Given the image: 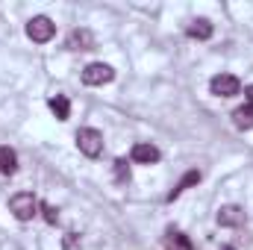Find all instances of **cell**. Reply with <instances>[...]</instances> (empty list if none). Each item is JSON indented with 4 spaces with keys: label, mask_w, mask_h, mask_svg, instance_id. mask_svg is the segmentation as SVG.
<instances>
[{
    "label": "cell",
    "mask_w": 253,
    "mask_h": 250,
    "mask_svg": "<svg viewBox=\"0 0 253 250\" xmlns=\"http://www.w3.org/2000/svg\"><path fill=\"white\" fill-rule=\"evenodd\" d=\"M39 209H42V203L36 200L33 191H18V194H12V200H9V212H12L18 221H33V218L39 215Z\"/></svg>",
    "instance_id": "obj_1"
},
{
    "label": "cell",
    "mask_w": 253,
    "mask_h": 250,
    "mask_svg": "<svg viewBox=\"0 0 253 250\" xmlns=\"http://www.w3.org/2000/svg\"><path fill=\"white\" fill-rule=\"evenodd\" d=\"M77 147H80L83 156L97 159V156L103 153V132L94 129V126H83V129H77Z\"/></svg>",
    "instance_id": "obj_2"
},
{
    "label": "cell",
    "mask_w": 253,
    "mask_h": 250,
    "mask_svg": "<svg viewBox=\"0 0 253 250\" xmlns=\"http://www.w3.org/2000/svg\"><path fill=\"white\" fill-rule=\"evenodd\" d=\"M53 36H56V24H53L47 15H36V18L27 21V39L44 44V42H50Z\"/></svg>",
    "instance_id": "obj_3"
},
{
    "label": "cell",
    "mask_w": 253,
    "mask_h": 250,
    "mask_svg": "<svg viewBox=\"0 0 253 250\" xmlns=\"http://www.w3.org/2000/svg\"><path fill=\"white\" fill-rule=\"evenodd\" d=\"M115 80V68L106 62H91L83 68V83L85 85H106Z\"/></svg>",
    "instance_id": "obj_4"
},
{
    "label": "cell",
    "mask_w": 253,
    "mask_h": 250,
    "mask_svg": "<svg viewBox=\"0 0 253 250\" xmlns=\"http://www.w3.org/2000/svg\"><path fill=\"white\" fill-rule=\"evenodd\" d=\"M209 91H212L215 97H236V94L242 91V83H239V77H233V74H215V77L209 80Z\"/></svg>",
    "instance_id": "obj_5"
},
{
    "label": "cell",
    "mask_w": 253,
    "mask_h": 250,
    "mask_svg": "<svg viewBox=\"0 0 253 250\" xmlns=\"http://www.w3.org/2000/svg\"><path fill=\"white\" fill-rule=\"evenodd\" d=\"M159 147H153V144H147V141H138V144H132V162H138V165H153V162H159Z\"/></svg>",
    "instance_id": "obj_6"
},
{
    "label": "cell",
    "mask_w": 253,
    "mask_h": 250,
    "mask_svg": "<svg viewBox=\"0 0 253 250\" xmlns=\"http://www.w3.org/2000/svg\"><path fill=\"white\" fill-rule=\"evenodd\" d=\"M65 47H68V50H91V47H94V36H91V30H71Z\"/></svg>",
    "instance_id": "obj_7"
},
{
    "label": "cell",
    "mask_w": 253,
    "mask_h": 250,
    "mask_svg": "<svg viewBox=\"0 0 253 250\" xmlns=\"http://www.w3.org/2000/svg\"><path fill=\"white\" fill-rule=\"evenodd\" d=\"M218 224L221 227H239V224H245V212L239 206H221L218 209Z\"/></svg>",
    "instance_id": "obj_8"
},
{
    "label": "cell",
    "mask_w": 253,
    "mask_h": 250,
    "mask_svg": "<svg viewBox=\"0 0 253 250\" xmlns=\"http://www.w3.org/2000/svg\"><path fill=\"white\" fill-rule=\"evenodd\" d=\"M186 33H189L191 39H197V42H206V39H212V24L206 18H194L186 27Z\"/></svg>",
    "instance_id": "obj_9"
},
{
    "label": "cell",
    "mask_w": 253,
    "mask_h": 250,
    "mask_svg": "<svg viewBox=\"0 0 253 250\" xmlns=\"http://www.w3.org/2000/svg\"><path fill=\"white\" fill-rule=\"evenodd\" d=\"M200 177H203V174H200V171H189V174H183V180H180V183H177V186H174V191H171V194H168V203H174V200H177V197H180V194H183V191H186V188L197 186V183H200Z\"/></svg>",
    "instance_id": "obj_10"
},
{
    "label": "cell",
    "mask_w": 253,
    "mask_h": 250,
    "mask_svg": "<svg viewBox=\"0 0 253 250\" xmlns=\"http://www.w3.org/2000/svg\"><path fill=\"white\" fill-rule=\"evenodd\" d=\"M165 248L168 250H194L191 242H189V236L180 233V230H168V233H165Z\"/></svg>",
    "instance_id": "obj_11"
},
{
    "label": "cell",
    "mask_w": 253,
    "mask_h": 250,
    "mask_svg": "<svg viewBox=\"0 0 253 250\" xmlns=\"http://www.w3.org/2000/svg\"><path fill=\"white\" fill-rule=\"evenodd\" d=\"M18 171V153L12 147H0V174H15Z\"/></svg>",
    "instance_id": "obj_12"
},
{
    "label": "cell",
    "mask_w": 253,
    "mask_h": 250,
    "mask_svg": "<svg viewBox=\"0 0 253 250\" xmlns=\"http://www.w3.org/2000/svg\"><path fill=\"white\" fill-rule=\"evenodd\" d=\"M233 124L239 126V129H253V106H239L236 112H233Z\"/></svg>",
    "instance_id": "obj_13"
},
{
    "label": "cell",
    "mask_w": 253,
    "mask_h": 250,
    "mask_svg": "<svg viewBox=\"0 0 253 250\" xmlns=\"http://www.w3.org/2000/svg\"><path fill=\"white\" fill-rule=\"evenodd\" d=\"M50 112H53L59 121H68V115H71V103H68V97H65V94L50 97Z\"/></svg>",
    "instance_id": "obj_14"
},
{
    "label": "cell",
    "mask_w": 253,
    "mask_h": 250,
    "mask_svg": "<svg viewBox=\"0 0 253 250\" xmlns=\"http://www.w3.org/2000/svg\"><path fill=\"white\" fill-rule=\"evenodd\" d=\"M112 171H115V183H129V165H126V159H115L112 162Z\"/></svg>",
    "instance_id": "obj_15"
},
{
    "label": "cell",
    "mask_w": 253,
    "mask_h": 250,
    "mask_svg": "<svg viewBox=\"0 0 253 250\" xmlns=\"http://www.w3.org/2000/svg\"><path fill=\"white\" fill-rule=\"evenodd\" d=\"M42 212H44V221H47V224H56V218H59L56 206H50V203H42Z\"/></svg>",
    "instance_id": "obj_16"
},
{
    "label": "cell",
    "mask_w": 253,
    "mask_h": 250,
    "mask_svg": "<svg viewBox=\"0 0 253 250\" xmlns=\"http://www.w3.org/2000/svg\"><path fill=\"white\" fill-rule=\"evenodd\" d=\"M80 248V236L77 233H65V248L62 250H77Z\"/></svg>",
    "instance_id": "obj_17"
},
{
    "label": "cell",
    "mask_w": 253,
    "mask_h": 250,
    "mask_svg": "<svg viewBox=\"0 0 253 250\" xmlns=\"http://www.w3.org/2000/svg\"><path fill=\"white\" fill-rule=\"evenodd\" d=\"M245 94H248V106H253V85H248V91H245Z\"/></svg>",
    "instance_id": "obj_18"
},
{
    "label": "cell",
    "mask_w": 253,
    "mask_h": 250,
    "mask_svg": "<svg viewBox=\"0 0 253 250\" xmlns=\"http://www.w3.org/2000/svg\"><path fill=\"white\" fill-rule=\"evenodd\" d=\"M221 250H236V248H230V245H227V248H221Z\"/></svg>",
    "instance_id": "obj_19"
}]
</instances>
